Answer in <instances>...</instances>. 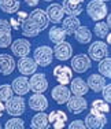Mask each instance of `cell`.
Wrapping results in <instances>:
<instances>
[{"instance_id": "6da1fadb", "label": "cell", "mask_w": 111, "mask_h": 129, "mask_svg": "<svg viewBox=\"0 0 111 129\" xmlns=\"http://www.w3.org/2000/svg\"><path fill=\"white\" fill-rule=\"evenodd\" d=\"M54 59V51L49 45H40L33 52V60L37 63V66L47 67L52 63Z\"/></svg>"}, {"instance_id": "7a4b0ae2", "label": "cell", "mask_w": 111, "mask_h": 129, "mask_svg": "<svg viewBox=\"0 0 111 129\" xmlns=\"http://www.w3.org/2000/svg\"><path fill=\"white\" fill-rule=\"evenodd\" d=\"M86 13H88L89 18L93 21H101L103 18H106L107 13V6L104 2H100V0H91V2L86 4Z\"/></svg>"}, {"instance_id": "3957f363", "label": "cell", "mask_w": 111, "mask_h": 129, "mask_svg": "<svg viewBox=\"0 0 111 129\" xmlns=\"http://www.w3.org/2000/svg\"><path fill=\"white\" fill-rule=\"evenodd\" d=\"M4 110L7 111L8 115L19 117L22 115L26 110V102L22 96H12L4 103Z\"/></svg>"}, {"instance_id": "277c9868", "label": "cell", "mask_w": 111, "mask_h": 129, "mask_svg": "<svg viewBox=\"0 0 111 129\" xmlns=\"http://www.w3.org/2000/svg\"><path fill=\"white\" fill-rule=\"evenodd\" d=\"M88 56L91 60H101L104 58L108 56V45L106 43L100 41V40H96L95 43H92L89 45L88 50Z\"/></svg>"}, {"instance_id": "5b68a950", "label": "cell", "mask_w": 111, "mask_h": 129, "mask_svg": "<svg viewBox=\"0 0 111 129\" xmlns=\"http://www.w3.org/2000/svg\"><path fill=\"white\" fill-rule=\"evenodd\" d=\"M70 59H71V62H70L71 67L70 69L73 72L78 73V74L85 73L86 70H89L92 67V60L89 59V56L86 54H77L76 56H71Z\"/></svg>"}, {"instance_id": "8992f818", "label": "cell", "mask_w": 111, "mask_h": 129, "mask_svg": "<svg viewBox=\"0 0 111 129\" xmlns=\"http://www.w3.org/2000/svg\"><path fill=\"white\" fill-rule=\"evenodd\" d=\"M29 87L34 93H44L48 89V80L44 73H34L29 78Z\"/></svg>"}, {"instance_id": "52a82bcc", "label": "cell", "mask_w": 111, "mask_h": 129, "mask_svg": "<svg viewBox=\"0 0 111 129\" xmlns=\"http://www.w3.org/2000/svg\"><path fill=\"white\" fill-rule=\"evenodd\" d=\"M15 67L19 70V73L22 76H32L36 73V70L39 66H37V63L32 59V58L23 56V58H19V60L15 63Z\"/></svg>"}, {"instance_id": "ba28073f", "label": "cell", "mask_w": 111, "mask_h": 129, "mask_svg": "<svg viewBox=\"0 0 111 129\" xmlns=\"http://www.w3.org/2000/svg\"><path fill=\"white\" fill-rule=\"evenodd\" d=\"M10 47H11L12 54L18 58L27 56L30 54V50H32V45H30V43L26 39H17L15 41L11 43Z\"/></svg>"}, {"instance_id": "9c48e42d", "label": "cell", "mask_w": 111, "mask_h": 129, "mask_svg": "<svg viewBox=\"0 0 111 129\" xmlns=\"http://www.w3.org/2000/svg\"><path fill=\"white\" fill-rule=\"evenodd\" d=\"M67 110H69L71 114H81L86 110L88 107V102H86L85 98L82 96H70V99L67 100Z\"/></svg>"}, {"instance_id": "30bf717a", "label": "cell", "mask_w": 111, "mask_h": 129, "mask_svg": "<svg viewBox=\"0 0 111 129\" xmlns=\"http://www.w3.org/2000/svg\"><path fill=\"white\" fill-rule=\"evenodd\" d=\"M29 19L39 27L40 32L45 30L49 25V21H48V17H47V14H45V11L40 10V8H36V10H33L32 13L29 14Z\"/></svg>"}, {"instance_id": "8fae6325", "label": "cell", "mask_w": 111, "mask_h": 129, "mask_svg": "<svg viewBox=\"0 0 111 129\" xmlns=\"http://www.w3.org/2000/svg\"><path fill=\"white\" fill-rule=\"evenodd\" d=\"M54 76L60 85H67L70 84V81L73 78V70L69 66L58 64L56 67H54Z\"/></svg>"}, {"instance_id": "7c38bea8", "label": "cell", "mask_w": 111, "mask_h": 129, "mask_svg": "<svg viewBox=\"0 0 111 129\" xmlns=\"http://www.w3.org/2000/svg\"><path fill=\"white\" fill-rule=\"evenodd\" d=\"M52 51H54V56L58 60H60V62L67 60L73 56V47H71V44L67 43V41H62L59 44H56Z\"/></svg>"}, {"instance_id": "4fadbf2b", "label": "cell", "mask_w": 111, "mask_h": 129, "mask_svg": "<svg viewBox=\"0 0 111 129\" xmlns=\"http://www.w3.org/2000/svg\"><path fill=\"white\" fill-rule=\"evenodd\" d=\"M27 104L33 111L43 113L48 109V99L44 96V93H34L29 98Z\"/></svg>"}, {"instance_id": "5bb4252c", "label": "cell", "mask_w": 111, "mask_h": 129, "mask_svg": "<svg viewBox=\"0 0 111 129\" xmlns=\"http://www.w3.org/2000/svg\"><path fill=\"white\" fill-rule=\"evenodd\" d=\"M48 121L54 129H63L67 122V114L62 110H54L48 114Z\"/></svg>"}, {"instance_id": "9a60e30c", "label": "cell", "mask_w": 111, "mask_h": 129, "mask_svg": "<svg viewBox=\"0 0 111 129\" xmlns=\"http://www.w3.org/2000/svg\"><path fill=\"white\" fill-rule=\"evenodd\" d=\"M51 96L58 104H64L70 99L71 92H70V89L66 87V85H60L59 84V85H56V87H54V89L51 91Z\"/></svg>"}, {"instance_id": "2e32d148", "label": "cell", "mask_w": 111, "mask_h": 129, "mask_svg": "<svg viewBox=\"0 0 111 129\" xmlns=\"http://www.w3.org/2000/svg\"><path fill=\"white\" fill-rule=\"evenodd\" d=\"M84 124L86 129H103L107 124V117L106 115H96L89 113L84 119Z\"/></svg>"}, {"instance_id": "e0dca14e", "label": "cell", "mask_w": 111, "mask_h": 129, "mask_svg": "<svg viewBox=\"0 0 111 129\" xmlns=\"http://www.w3.org/2000/svg\"><path fill=\"white\" fill-rule=\"evenodd\" d=\"M60 6L63 8V13L67 14L69 17H78L84 11L82 3H78L77 0H63Z\"/></svg>"}, {"instance_id": "ac0fdd59", "label": "cell", "mask_w": 111, "mask_h": 129, "mask_svg": "<svg viewBox=\"0 0 111 129\" xmlns=\"http://www.w3.org/2000/svg\"><path fill=\"white\" fill-rule=\"evenodd\" d=\"M12 92L18 95V96H23V95L29 93L30 87H29V78L26 76H21V77H17L12 81L11 84Z\"/></svg>"}, {"instance_id": "d6986e66", "label": "cell", "mask_w": 111, "mask_h": 129, "mask_svg": "<svg viewBox=\"0 0 111 129\" xmlns=\"http://www.w3.org/2000/svg\"><path fill=\"white\" fill-rule=\"evenodd\" d=\"M45 14H47L48 17V21L52 23H59L62 22V19H63V8H62L60 4H58V3H54V4H49L47 7V10H45Z\"/></svg>"}, {"instance_id": "ffe728a7", "label": "cell", "mask_w": 111, "mask_h": 129, "mask_svg": "<svg viewBox=\"0 0 111 129\" xmlns=\"http://www.w3.org/2000/svg\"><path fill=\"white\" fill-rule=\"evenodd\" d=\"M69 89L74 96H85L88 93L89 88L86 85V81H84L81 77H76V78H71Z\"/></svg>"}, {"instance_id": "44dd1931", "label": "cell", "mask_w": 111, "mask_h": 129, "mask_svg": "<svg viewBox=\"0 0 111 129\" xmlns=\"http://www.w3.org/2000/svg\"><path fill=\"white\" fill-rule=\"evenodd\" d=\"M15 60L8 54H0V74L10 76L15 70Z\"/></svg>"}, {"instance_id": "7402d4cb", "label": "cell", "mask_w": 111, "mask_h": 129, "mask_svg": "<svg viewBox=\"0 0 111 129\" xmlns=\"http://www.w3.org/2000/svg\"><path fill=\"white\" fill-rule=\"evenodd\" d=\"M80 26H81V21L78 19V17H66L64 19H62V29L66 33V36H73Z\"/></svg>"}, {"instance_id": "603a6c76", "label": "cell", "mask_w": 111, "mask_h": 129, "mask_svg": "<svg viewBox=\"0 0 111 129\" xmlns=\"http://www.w3.org/2000/svg\"><path fill=\"white\" fill-rule=\"evenodd\" d=\"M86 85H88L89 89H92L93 92H101V89L104 88V85H106V78L103 77V76L97 74V73H93V74H91L86 80Z\"/></svg>"}, {"instance_id": "cb8c5ba5", "label": "cell", "mask_w": 111, "mask_h": 129, "mask_svg": "<svg viewBox=\"0 0 111 129\" xmlns=\"http://www.w3.org/2000/svg\"><path fill=\"white\" fill-rule=\"evenodd\" d=\"M49 121H48V114L37 113V114L30 119V129H49Z\"/></svg>"}, {"instance_id": "d4e9b609", "label": "cell", "mask_w": 111, "mask_h": 129, "mask_svg": "<svg viewBox=\"0 0 111 129\" xmlns=\"http://www.w3.org/2000/svg\"><path fill=\"white\" fill-rule=\"evenodd\" d=\"M107 113H110V104L104 102L103 99H96L92 102L91 106V114L96 115H106Z\"/></svg>"}, {"instance_id": "484cf974", "label": "cell", "mask_w": 111, "mask_h": 129, "mask_svg": "<svg viewBox=\"0 0 111 129\" xmlns=\"http://www.w3.org/2000/svg\"><path fill=\"white\" fill-rule=\"evenodd\" d=\"M21 29H22V35L25 36V37H36V36L40 35L39 27H37L34 23H33L32 21L29 19V17H27L26 19L22 22Z\"/></svg>"}, {"instance_id": "4316f807", "label": "cell", "mask_w": 111, "mask_h": 129, "mask_svg": "<svg viewBox=\"0 0 111 129\" xmlns=\"http://www.w3.org/2000/svg\"><path fill=\"white\" fill-rule=\"evenodd\" d=\"M73 36L76 37V40L80 43V44H88V43H91V40H92V32L86 26H80L78 29L74 32Z\"/></svg>"}, {"instance_id": "83f0119b", "label": "cell", "mask_w": 111, "mask_h": 129, "mask_svg": "<svg viewBox=\"0 0 111 129\" xmlns=\"http://www.w3.org/2000/svg\"><path fill=\"white\" fill-rule=\"evenodd\" d=\"M19 7V0H0V10L6 14H15Z\"/></svg>"}, {"instance_id": "f1b7e54d", "label": "cell", "mask_w": 111, "mask_h": 129, "mask_svg": "<svg viewBox=\"0 0 111 129\" xmlns=\"http://www.w3.org/2000/svg\"><path fill=\"white\" fill-rule=\"evenodd\" d=\"M48 37L51 40L52 43H55V44H59V43L64 41V39H66V33L63 32V29L59 26H54L49 29L48 32Z\"/></svg>"}, {"instance_id": "f546056e", "label": "cell", "mask_w": 111, "mask_h": 129, "mask_svg": "<svg viewBox=\"0 0 111 129\" xmlns=\"http://www.w3.org/2000/svg\"><path fill=\"white\" fill-rule=\"evenodd\" d=\"M99 74L103 76L104 78H110L111 77V58L107 56L104 59L99 60Z\"/></svg>"}, {"instance_id": "4dcf8cb0", "label": "cell", "mask_w": 111, "mask_h": 129, "mask_svg": "<svg viewBox=\"0 0 111 129\" xmlns=\"http://www.w3.org/2000/svg\"><path fill=\"white\" fill-rule=\"evenodd\" d=\"M108 30H110V27L106 25V22H96V25H95L93 27V32H95V35H96V37L99 39H104L107 35H108Z\"/></svg>"}, {"instance_id": "1f68e13d", "label": "cell", "mask_w": 111, "mask_h": 129, "mask_svg": "<svg viewBox=\"0 0 111 129\" xmlns=\"http://www.w3.org/2000/svg\"><path fill=\"white\" fill-rule=\"evenodd\" d=\"M4 129H25V121L19 117H12L4 125Z\"/></svg>"}, {"instance_id": "d6a6232c", "label": "cell", "mask_w": 111, "mask_h": 129, "mask_svg": "<svg viewBox=\"0 0 111 129\" xmlns=\"http://www.w3.org/2000/svg\"><path fill=\"white\" fill-rule=\"evenodd\" d=\"M14 96V92H12V88L10 84H2L0 85V100L2 102H7L8 99Z\"/></svg>"}, {"instance_id": "836d02e7", "label": "cell", "mask_w": 111, "mask_h": 129, "mask_svg": "<svg viewBox=\"0 0 111 129\" xmlns=\"http://www.w3.org/2000/svg\"><path fill=\"white\" fill-rule=\"evenodd\" d=\"M11 43H12L11 33H4V35H0V48L10 47Z\"/></svg>"}, {"instance_id": "e575fe53", "label": "cell", "mask_w": 111, "mask_h": 129, "mask_svg": "<svg viewBox=\"0 0 111 129\" xmlns=\"http://www.w3.org/2000/svg\"><path fill=\"white\" fill-rule=\"evenodd\" d=\"M101 93H103V100L110 104V102H111V84L104 85V88L101 89Z\"/></svg>"}, {"instance_id": "d590c367", "label": "cell", "mask_w": 111, "mask_h": 129, "mask_svg": "<svg viewBox=\"0 0 111 129\" xmlns=\"http://www.w3.org/2000/svg\"><path fill=\"white\" fill-rule=\"evenodd\" d=\"M10 32H11V26H10V23H8V21L0 18V35L10 33Z\"/></svg>"}, {"instance_id": "8d00e7d4", "label": "cell", "mask_w": 111, "mask_h": 129, "mask_svg": "<svg viewBox=\"0 0 111 129\" xmlns=\"http://www.w3.org/2000/svg\"><path fill=\"white\" fill-rule=\"evenodd\" d=\"M67 129H86V126H85L84 121H81V119H74L73 122H70Z\"/></svg>"}, {"instance_id": "74e56055", "label": "cell", "mask_w": 111, "mask_h": 129, "mask_svg": "<svg viewBox=\"0 0 111 129\" xmlns=\"http://www.w3.org/2000/svg\"><path fill=\"white\" fill-rule=\"evenodd\" d=\"M10 26H11V29H14V30H19L21 29V25H22V23L19 22V21L17 19V18L15 17H12V18H10Z\"/></svg>"}, {"instance_id": "f35d334b", "label": "cell", "mask_w": 111, "mask_h": 129, "mask_svg": "<svg viewBox=\"0 0 111 129\" xmlns=\"http://www.w3.org/2000/svg\"><path fill=\"white\" fill-rule=\"evenodd\" d=\"M27 17H29V14H27V13H25V11H19V10L17 11V15H15V18H17V19L21 23H22V22H23L25 19H26Z\"/></svg>"}, {"instance_id": "ab89813d", "label": "cell", "mask_w": 111, "mask_h": 129, "mask_svg": "<svg viewBox=\"0 0 111 129\" xmlns=\"http://www.w3.org/2000/svg\"><path fill=\"white\" fill-rule=\"evenodd\" d=\"M25 3H26V6H29V7H37L40 0H25Z\"/></svg>"}, {"instance_id": "60d3db41", "label": "cell", "mask_w": 111, "mask_h": 129, "mask_svg": "<svg viewBox=\"0 0 111 129\" xmlns=\"http://www.w3.org/2000/svg\"><path fill=\"white\" fill-rule=\"evenodd\" d=\"M106 25L108 26V27L111 26V15H110V14L106 15Z\"/></svg>"}, {"instance_id": "b9f144b4", "label": "cell", "mask_w": 111, "mask_h": 129, "mask_svg": "<svg viewBox=\"0 0 111 129\" xmlns=\"http://www.w3.org/2000/svg\"><path fill=\"white\" fill-rule=\"evenodd\" d=\"M4 111H6V110H4V104H3V102L0 100V117L4 114Z\"/></svg>"}, {"instance_id": "7bdbcfd3", "label": "cell", "mask_w": 111, "mask_h": 129, "mask_svg": "<svg viewBox=\"0 0 111 129\" xmlns=\"http://www.w3.org/2000/svg\"><path fill=\"white\" fill-rule=\"evenodd\" d=\"M106 39H107V43H108V45H110V43H111V36H110V33L106 36Z\"/></svg>"}, {"instance_id": "ee69618b", "label": "cell", "mask_w": 111, "mask_h": 129, "mask_svg": "<svg viewBox=\"0 0 111 129\" xmlns=\"http://www.w3.org/2000/svg\"><path fill=\"white\" fill-rule=\"evenodd\" d=\"M77 2H78V3H84L85 0H77Z\"/></svg>"}, {"instance_id": "f6af8a7d", "label": "cell", "mask_w": 111, "mask_h": 129, "mask_svg": "<svg viewBox=\"0 0 111 129\" xmlns=\"http://www.w3.org/2000/svg\"><path fill=\"white\" fill-rule=\"evenodd\" d=\"M100 2H104V3H106V2H110V0H100Z\"/></svg>"}, {"instance_id": "bcb514c9", "label": "cell", "mask_w": 111, "mask_h": 129, "mask_svg": "<svg viewBox=\"0 0 111 129\" xmlns=\"http://www.w3.org/2000/svg\"><path fill=\"white\" fill-rule=\"evenodd\" d=\"M44 2H54V0H44Z\"/></svg>"}, {"instance_id": "7dc6e473", "label": "cell", "mask_w": 111, "mask_h": 129, "mask_svg": "<svg viewBox=\"0 0 111 129\" xmlns=\"http://www.w3.org/2000/svg\"><path fill=\"white\" fill-rule=\"evenodd\" d=\"M0 129H3V128H2V125H0Z\"/></svg>"}]
</instances>
